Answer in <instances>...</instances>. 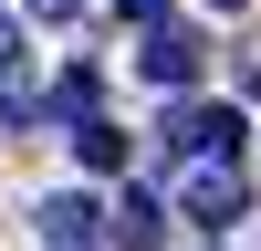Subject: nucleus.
<instances>
[{"mask_svg": "<svg viewBox=\"0 0 261 251\" xmlns=\"http://www.w3.org/2000/svg\"><path fill=\"white\" fill-rule=\"evenodd\" d=\"M32 220H42L53 251H94V241H105V199H94V188H63V199H42Z\"/></svg>", "mask_w": 261, "mask_h": 251, "instance_id": "20e7f679", "label": "nucleus"}, {"mask_svg": "<svg viewBox=\"0 0 261 251\" xmlns=\"http://www.w3.org/2000/svg\"><path fill=\"white\" fill-rule=\"evenodd\" d=\"M105 241H115V251H157V241H167V209H157V188H125V199L105 209Z\"/></svg>", "mask_w": 261, "mask_h": 251, "instance_id": "39448f33", "label": "nucleus"}, {"mask_svg": "<svg viewBox=\"0 0 261 251\" xmlns=\"http://www.w3.org/2000/svg\"><path fill=\"white\" fill-rule=\"evenodd\" d=\"M241 105H178V115H167V157L178 167H230L241 157Z\"/></svg>", "mask_w": 261, "mask_h": 251, "instance_id": "f257e3e1", "label": "nucleus"}, {"mask_svg": "<svg viewBox=\"0 0 261 251\" xmlns=\"http://www.w3.org/2000/svg\"><path fill=\"white\" fill-rule=\"evenodd\" d=\"M32 11H42V21H73V11H84V0H32Z\"/></svg>", "mask_w": 261, "mask_h": 251, "instance_id": "9d476101", "label": "nucleus"}, {"mask_svg": "<svg viewBox=\"0 0 261 251\" xmlns=\"http://www.w3.org/2000/svg\"><path fill=\"white\" fill-rule=\"evenodd\" d=\"M11 126H42V94H32V53H0V136H11Z\"/></svg>", "mask_w": 261, "mask_h": 251, "instance_id": "423d86ee", "label": "nucleus"}, {"mask_svg": "<svg viewBox=\"0 0 261 251\" xmlns=\"http://www.w3.org/2000/svg\"><path fill=\"white\" fill-rule=\"evenodd\" d=\"M209 11H241V0H209Z\"/></svg>", "mask_w": 261, "mask_h": 251, "instance_id": "9b49d317", "label": "nucleus"}, {"mask_svg": "<svg viewBox=\"0 0 261 251\" xmlns=\"http://www.w3.org/2000/svg\"><path fill=\"white\" fill-rule=\"evenodd\" d=\"M199 63H209V42L188 32V21H146V42H136V73L157 84V94H188V84H199Z\"/></svg>", "mask_w": 261, "mask_h": 251, "instance_id": "f03ea898", "label": "nucleus"}, {"mask_svg": "<svg viewBox=\"0 0 261 251\" xmlns=\"http://www.w3.org/2000/svg\"><path fill=\"white\" fill-rule=\"evenodd\" d=\"M73 167H84V178H115V167H125V126L84 115V126H73Z\"/></svg>", "mask_w": 261, "mask_h": 251, "instance_id": "0eeeda50", "label": "nucleus"}, {"mask_svg": "<svg viewBox=\"0 0 261 251\" xmlns=\"http://www.w3.org/2000/svg\"><path fill=\"white\" fill-rule=\"evenodd\" d=\"M115 11L136 21V32H146V21H167V0H115Z\"/></svg>", "mask_w": 261, "mask_h": 251, "instance_id": "1a4fd4ad", "label": "nucleus"}, {"mask_svg": "<svg viewBox=\"0 0 261 251\" xmlns=\"http://www.w3.org/2000/svg\"><path fill=\"white\" fill-rule=\"evenodd\" d=\"M178 209L199 230H230V220H251V178H241V167H188V178H178Z\"/></svg>", "mask_w": 261, "mask_h": 251, "instance_id": "7ed1b4c3", "label": "nucleus"}, {"mask_svg": "<svg viewBox=\"0 0 261 251\" xmlns=\"http://www.w3.org/2000/svg\"><path fill=\"white\" fill-rule=\"evenodd\" d=\"M94 94H105V84H94V63H73V73L53 84V115H63V126H84V115H94Z\"/></svg>", "mask_w": 261, "mask_h": 251, "instance_id": "6e6552de", "label": "nucleus"}]
</instances>
